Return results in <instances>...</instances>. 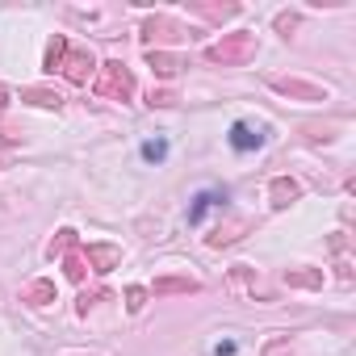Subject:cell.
Returning <instances> with one entry per match:
<instances>
[{
	"instance_id": "obj_6",
	"label": "cell",
	"mask_w": 356,
	"mask_h": 356,
	"mask_svg": "<svg viewBox=\"0 0 356 356\" xmlns=\"http://www.w3.org/2000/svg\"><path fill=\"white\" fill-rule=\"evenodd\" d=\"M273 197H277V206H285V197H298V185L293 181H277L273 185Z\"/></svg>"
},
{
	"instance_id": "obj_3",
	"label": "cell",
	"mask_w": 356,
	"mask_h": 356,
	"mask_svg": "<svg viewBox=\"0 0 356 356\" xmlns=\"http://www.w3.org/2000/svg\"><path fill=\"white\" fill-rule=\"evenodd\" d=\"M222 202H227V193H222V189H206V193H197V197H193V206H189V222L197 227V222H202L214 206H222Z\"/></svg>"
},
{
	"instance_id": "obj_1",
	"label": "cell",
	"mask_w": 356,
	"mask_h": 356,
	"mask_svg": "<svg viewBox=\"0 0 356 356\" xmlns=\"http://www.w3.org/2000/svg\"><path fill=\"white\" fill-rule=\"evenodd\" d=\"M130 72L122 67V63H105V80L97 84V92L101 97H130Z\"/></svg>"
},
{
	"instance_id": "obj_4",
	"label": "cell",
	"mask_w": 356,
	"mask_h": 356,
	"mask_svg": "<svg viewBox=\"0 0 356 356\" xmlns=\"http://www.w3.org/2000/svg\"><path fill=\"white\" fill-rule=\"evenodd\" d=\"M143 159L147 163H163L168 159V138H147L143 143Z\"/></svg>"
},
{
	"instance_id": "obj_7",
	"label": "cell",
	"mask_w": 356,
	"mask_h": 356,
	"mask_svg": "<svg viewBox=\"0 0 356 356\" xmlns=\"http://www.w3.org/2000/svg\"><path fill=\"white\" fill-rule=\"evenodd\" d=\"M214 356H235V343H231V339H227V343H218V348H214Z\"/></svg>"
},
{
	"instance_id": "obj_2",
	"label": "cell",
	"mask_w": 356,
	"mask_h": 356,
	"mask_svg": "<svg viewBox=\"0 0 356 356\" xmlns=\"http://www.w3.org/2000/svg\"><path fill=\"white\" fill-rule=\"evenodd\" d=\"M227 143H231L239 155H248V151L264 147V130H260V126H252V122H235V126H231V134H227Z\"/></svg>"
},
{
	"instance_id": "obj_5",
	"label": "cell",
	"mask_w": 356,
	"mask_h": 356,
	"mask_svg": "<svg viewBox=\"0 0 356 356\" xmlns=\"http://www.w3.org/2000/svg\"><path fill=\"white\" fill-rule=\"evenodd\" d=\"M243 51H248V34H239L231 47H214V51H210V59H235V55H243Z\"/></svg>"
}]
</instances>
